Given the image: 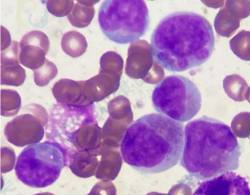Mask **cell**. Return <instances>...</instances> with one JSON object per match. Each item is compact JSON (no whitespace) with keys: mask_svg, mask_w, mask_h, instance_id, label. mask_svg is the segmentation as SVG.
<instances>
[{"mask_svg":"<svg viewBox=\"0 0 250 195\" xmlns=\"http://www.w3.org/2000/svg\"><path fill=\"white\" fill-rule=\"evenodd\" d=\"M212 26L203 16L180 11L162 19L150 38L153 59L172 72H183L207 61L214 49Z\"/></svg>","mask_w":250,"mask_h":195,"instance_id":"cell-1","label":"cell"},{"mask_svg":"<svg viewBox=\"0 0 250 195\" xmlns=\"http://www.w3.org/2000/svg\"><path fill=\"white\" fill-rule=\"evenodd\" d=\"M184 124L160 113L145 115L133 121L121 140L123 161L142 174L169 170L180 160Z\"/></svg>","mask_w":250,"mask_h":195,"instance_id":"cell-2","label":"cell"},{"mask_svg":"<svg viewBox=\"0 0 250 195\" xmlns=\"http://www.w3.org/2000/svg\"><path fill=\"white\" fill-rule=\"evenodd\" d=\"M240 149L231 128L203 116L184 127L180 165L199 180L209 179L239 167Z\"/></svg>","mask_w":250,"mask_h":195,"instance_id":"cell-3","label":"cell"},{"mask_svg":"<svg viewBox=\"0 0 250 195\" xmlns=\"http://www.w3.org/2000/svg\"><path fill=\"white\" fill-rule=\"evenodd\" d=\"M147 5L142 0H106L101 5L98 22L103 34L121 44L133 43L149 25Z\"/></svg>","mask_w":250,"mask_h":195,"instance_id":"cell-4","label":"cell"},{"mask_svg":"<svg viewBox=\"0 0 250 195\" xmlns=\"http://www.w3.org/2000/svg\"><path fill=\"white\" fill-rule=\"evenodd\" d=\"M65 155L57 143L46 141L29 145L18 156L16 175L28 186H48L59 178L65 164Z\"/></svg>","mask_w":250,"mask_h":195,"instance_id":"cell-5","label":"cell"},{"mask_svg":"<svg viewBox=\"0 0 250 195\" xmlns=\"http://www.w3.org/2000/svg\"><path fill=\"white\" fill-rule=\"evenodd\" d=\"M151 101L159 113L184 122L197 114L202 101L200 92L193 82L184 76L172 75L155 86Z\"/></svg>","mask_w":250,"mask_h":195,"instance_id":"cell-6","label":"cell"},{"mask_svg":"<svg viewBox=\"0 0 250 195\" xmlns=\"http://www.w3.org/2000/svg\"><path fill=\"white\" fill-rule=\"evenodd\" d=\"M45 124L33 114H21L6 124L4 134L9 142L17 147H23L42 140Z\"/></svg>","mask_w":250,"mask_h":195,"instance_id":"cell-7","label":"cell"},{"mask_svg":"<svg viewBox=\"0 0 250 195\" xmlns=\"http://www.w3.org/2000/svg\"><path fill=\"white\" fill-rule=\"evenodd\" d=\"M193 195H250L245 177L233 171L199 183Z\"/></svg>","mask_w":250,"mask_h":195,"instance_id":"cell-8","label":"cell"},{"mask_svg":"<svg viewBox=\"0 0 250 195\" xmlns=\"http://www.w3.org/2000/svg\"><path fill=\"white\" fill-rule=\"evenodd\" d=\"M105 72L100 71L98 75L83 80L82 107L90 106L110 93L112 82Z\"/></svg>","mask_w":250,"mask_h":195,"instance_id":"cell-9","label":"cell"},{"mask_svg":"<svg viewBox=\"0 0 250 195\" xmlns=\"http://www.w3.org/2000/svg\"><path fill=\"white\" fill-rule=\"evenodd\" d=\"M89 117L70 136V140L78 151H96L100 142V129Z\"/></svg>","mask_w":250,"mask_h":195,"instance_id":"cell-10","label":"cell"},{"mask_svg":"<svg viewBox=\"0 0 250 195\" xmlns=\"http://www.w3.org/2000/svg\"><path fill=\"white\" fill-rule=\"evenodd\" d=\"M83 81L63 78L53 86L52 92L56 100L62 104L76 107H83Z\"/></svg>","mask_w":250,"mask_h":195,"instance_id":"cell-11","label":"cell"},{"mask_svg":"<svg viewBox=\"0 0 250 195\" xmlns=\"http://www.w3.org/2000/svg\"><path fill=\"white\" fill-rule=\"evenodd\" d=\"M98 150L78 151L70 153L69 166L71 172L77 176L87 178L96 173L98 164Z\"/></svg>","mask_w":250,"mask_h":195,"instance_id":"cell-12","label":"cell"},{"mask_svg":"<svg viewBox=\"0 0 250 195\" xmlns=\"http://www.w3.org/2000/svg\"><path fill=\"white\" fill-rule=\"evenodd\" d=\"M240 21L235 14L224 6L221 8L215 18V31L220 36L230 38L239 28Z\"/></svg>","mask_w":250,"mask_h":195,"instance_id":"cell-13","label":"cell"},{"mask_svg":"<svg viewBox=\"0 0 250 195\" xmlns=\"http://www.w3.org/2000/svg\"><path fill=\"white\" fill-rule=\"evenodd\" d=\"M63 51L72 58H77L84 54L87 47L84 36L76 31H70L63 34L61 40Z\"/></svg>","mask_w":250,"mask_h":195,"instance_id":"cell-14","label":"cell"},{"mask_svg":"<svg viewBox=\"0 0 250 195\" xmlns=\"http://www.w3.org/2000/svg\"><path fill=\"white\" fill-rule=\"evenodd\" d=\"M223 85L225 93L232 100L239 102L246 100L245 95L249 85L240 76L232 74L226 76Z\"/></svg>","mask_w":250,"mask_h":195,"instance_id":"cell-15","label":"cell"},{"mask_svg":"<svg viewBox=\"0 0 250 195\" xmlns=\"http://www.w3.org/2000/svg\"><path fill=\"white\" fill-rule=\"evenodd\" d=\"M46 53L41 47L27 45L21 48L20 63L33 70L42 67L44 63Z\"/></svg>","mask_w":250,"mask_h":195,"instance_id":"cell-16","label":"cell"},{"mask_svg":"<svg viewBox=\"0 0 250 195\" xmlns=\"http://www.w3.org/2000/svg\"><path fill=\"white\" fill-rule=\"evenodd\" d=\"M25 69L19 63L1 64L0 84L9 86H19L25 79Z\"/></svg>","mask_w":250,"mask_h":195,"instance_id":"cell-17","label":"cell"},{"mask_svg":"<svg viewBox=\"0 0 250 195\" xmlns=\"http://www.w3.org/2000/svg\"><path fill=\"white\" fill-rule=\"evenodd\" d=\"M21 98L14 90L1 89L0 114L3 117H12L18 113L21 107Z\"/></svg>","mask_w":250,"mask_h":195,"instance_id":"cell-18","label":"cell"},{"mask_svg":"<svg viewBox=\"0 0 250 195\" xmlns=\"http://www.w3.org/2000/svg\"><path fill=\"white\" fill-rule=\"evenodd\" d=\"M95 13L93 6H86L76 1L72 10L67 16V19L72 26L84 28L90 24Z\"/></svg>","mask_w":250,"mask_h":195,"instance_id":"cell-19","label":"cell"},{"mask_svg":"<svg viewBox=\"0 0 250 195\" xmlns=\"http://www.w3.org/2000/svg\"><path fill=\"white\" fill-rule=\"evenodd\" d=\"M230 49L240 59L250 61V31L241 30L229 40Z\"/></svg>","mask_w":250,"mask_h":195,"instance_id":"cell-20","label":"cell"},{"mask_svg":"<svg viewBox=\"0 0 250 195\" xmlns=\"http://www.w3.org/2000/svg\"><path fill=\"white\" fill-rule=\"evenodd\" d=\"M35 83L41 87L47 85L57 75L56 65L46 58L44 64L40 68L33 70Z\"/></svg>","mask_w":250,"mask_h":195,"instance_id":"cell-21","label":"cell"},{"mask_svg":"<svg viewBox=\"0 0 250 195\" xmlns=\"http://www.w3.org/2000/svg\"><path fill=\"white\" fill-rule=\"evenodd\" d=\"M230 128L234 136L246 138L250 136V112H244L237 114L232 119Z\"/></svg>","mask_w":250,"mask_h":195,"instance_id":"cell-22","label":"cell"},{"mask_svg":"<svg viewBox=\"0 0 250 195\" xmlns=\"http://www.w3.org/2000/svg\"><path fill=\"white\" fill-rule=\"evenodd\" d=\"M20 48L27 45H33L42 48L46 53L50 46L47 35L40 31H32L25 34L20 42Z\"/></svg>","mask_w":250,"mask_h":195,"instance_id":"cell-23","label":"cell"},{"mask_svg":"<svg viewBox=\"0 0 250 195\" xmlns=\"http://www.w3.org/2000/svg\"><path fill=\"white\" fill-rule=\"evenodd\" d=\"M46 2L48 11L57 17L68 16L74 6V1L69 0H47Z\"/></svg>","mask_w":250,"mask_h":195,"instance_id":"cell-24","label":"cell"},{"mask_svg":"<svg viewBox=\"0 0 250 195\" xmlns=\"http://www.w3.org/2000/svg\"><path fill=\"white\" fill-rule=\"evenodd\" d=\"M21 48L19 42L12 41L6 49L0 51L1 64H14L20 63L19 55Z\"/></svg>","mask_w":250,"mask_h":195,"instance_id":"cell-25","label":"cell"},{"mask_svg":"<svg viewBox=\"0 0 250 195\" xmlns=\"http://www.w3.org/2000/svg\"><path fill=\"white\" fill-rule=\"evenodd\" d=\"M225 2V6L235 14L240 20L250 16V0H229Z\"/></svg>","mask_w":250,"mask_h":195,"instance_id":"cell-26","label":"cell"},{"mask_svg":"<svg viewBox=\"0 0 250 195\" xmlns=\"http://www.w3.org/2000/svg\"><path fill=\"white\" fill-rule=\"evenodd\" d=\"M16 154L13 148L9 147L1 148V173H6L14 168Z\"/></svg>","mask_w":250,"mask_h":195,"instance_id":"cell-27","label":"cell"},{"mask_svg":"<svg viewBox=\"0 0 250 195\" xmlns=\"http://www.w3.org/2000/svg\"><path fill=\"white\" fill-rule=\"evenodd\" d=\"M11 42L9 32L5 27L1 26V51L7 48Z\"/></svg>","mask_w":250,"mask_h":195,"instance_id":"cell-28","label":"cell"},{"mask_svg":"<svg viewBox=\"0 0 250 195\" xmlns=\"http://www.w3.org/2000/svg\"><path fill=\"white\" fill-rule=\"evenodd\" d=\"M107 186L101 182L96 183L87 195H107Z\"/></svg>","mask_w":250,"mask_h":195,"instance_id":"cell-29","label":"cell"},{"mask_svg":"<svg viewBox=\"0 0 250 195\" xmlns=\"http://www.w3.org/2000/svg\"><path fill=\"white\" fill-rule=\"evenodd\" d=\"M78 2L86 6H93L95 3L98 2L99 1L95 0H77Z\"/></svg>","mask_w":250,"mask_h":195,"instance_id":"cell-30","label":"cell"},{"mask_svg":"<svg viewBox=\"0 0 250 195\" xmlns=\"http://www.w3.org/2000/svg\"><path fill=\"white\" fill-rule=\"evenodd\" d=\"M245 98L250 104V87H249L246 92Z\"/></svg>","mask_w":250,"mask_h":195,"instance_id":"cell-31","label":"cell"},{"mask_svg":"<svg viewBox=\"0 0 250 195\" xmlns=\"http://www.w3.org/2000/svg\"><path fill=\"white\" fill-rule=\"evenodd\" d=\"M33 195H55L52 193H49V192H44V193L36 194Z\"/></svg>","mask_w":250,"mask_h":195,"instance_id":"cell-32","label":"cell"}]
</instances>
